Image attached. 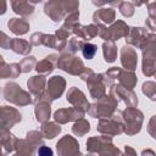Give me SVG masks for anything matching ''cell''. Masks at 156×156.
I'll return each mask as SVG.
<instances>
[{
  "label": "cell",
  "instance_id": "1",
  "mask_svg": "<svg viewBox=\"0 0 156 156\" xmlns=\"http://www.w3.org/2000/svg\"><path fill=\"white\" fill-rule=\"evenodd\" d=\"M96 52V46L93 44H87L83 48V55L85 58H93Z\"/></svg>",
  "mask_w": 156,
  "mask_h": 156
},
{
  "label": "cell",
  "instance_id": "2",
  "mask_svg": "<svg viewBox=\"0 0 156 156\" xmlns=\"http://www.w3.org/2000/svg\"><path fill=\"white\" fill-rule=\"evenodd\" d=\"M38 154H39V155H51V154H52V151H51L50 149H46V147H41V149L38 151Z\"/></svg>",
  "mask_w": 156,
  "mask_h": 156
}]
</instances>
